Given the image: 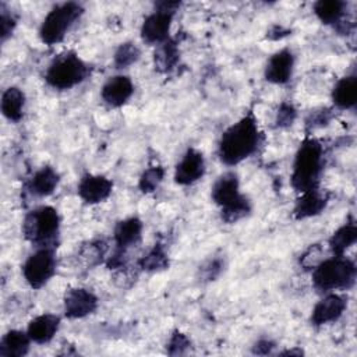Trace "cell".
I'll return each instance as SVG.
<instances>
[{"label": "cell", "instance_id": "obj_1", "mask_svg": "<svg viewBox=\"0 0 357 357\" xmlns=\"http://www.w3.org/2000/svg\"><path fill=\"white\" fill-rule=\"evenodd\" d=\"M261 138L258 119L250 110L222 132L218 156L223 165L236 166L257 152Z\"/></svg>", "mask_w": 357, "mask_h": 357}, {"label": "cell", "instance_id": "obj_2", "mask_svg": "<svg viewBox=\"0 0 357 357\" xmlns=\"http://www.w3.org/2000/svg\"><path fill=\"white\" fill-rule=\"evenodd\" d=\"M324 146L317 138L307 137L298 146L290 174L291 187L300 194L319 187L324 172Z\"/></svg>", "mask_w": 357, "mask_h": 357}, {"label": "cell", "instance_id": "obj_3", "mask_svg": "<svg viewBox=\"0 0 357 357\" xmlns=\"http://www.w3.org/2000/svg\"><path fill=\"white\" fill-rule=\"evenodd\" d=\"M211 198L220 208L222 220L226 223H237L248 216L252 211L251 201L241 192L237 173H222L211 187Z\"/></svg>", "mask_w": 357, "mask_h": 357}, {"label": "cell", "instance_id": "obj_4", "mask_svg": "<svg viewBox=\"0 0 357 357\" xmlns=\"http://www.w3.org/2000/svg\"><path fill=\"white\" fill-rule=\"evenodd\" d=\"M311 276L314 287L321 293L349 290L356 283L357 268L346 255H332L314 266Z\"/></svg>", "mask_w": 357, "mask_h": 357}, {"label": "cell", "instance_id": "obj_5", "mask_svg": "<svg viewBox=\"0 0 357 357\" xmlns=\"http://www.w3.org/2000/svg\"><path fill=\"white\" fill-rule=\"evenodd\" d=\"M60 225L59 211L50 205H40L24 216L21 231L35 247H57Z\"/></svg>", "mask_w": 357, "mask_h": 357}, {"label": "cell", "instance_id": "obj_6", "mask_svg": "<svg viewBox=\"0 0 357 357\" xmlns=\"http://www.w3.org/2000/svg\"><path fill=\"white\" fill-rule=\"evenodd\" d=\"M82 14L84 7L77 1H64L53 6L40 22L39 39L46 46L61 43Z\"/></svg>", "mask_w": 357, "mask_h": 357}, {"label": "cell", "instance_id": "obj_7", "mask_svg": "<svg viewBox=\"0 0 357 357\" xmlns=\"http://www.w3.org/2000/svg\"><path fill=\"white\" fill-rule=\"evenodd\" d=\"M88 75V64L75 52H64L47 66L45 82L56 91H68L84 82Z\"/></svg>", "mask_w": 357, "mask_h": 357}, {"label": "cell", "instance_id": "obj_8", "mask_svg": "<svg viewBox=\"0 0 357 357\" xmlns=\"http://www.w3.org/2000/svg\"><path fill=\"white\" fill-rule=\"evenodd\" d=\"M56 269V247H35L22 264L21 272L29 287L42 289L54 276Z\"/></svg>", "mask_w": 357, "mask_h": 357}, {"label": "cell", "instance_id": "obj_9", "mask_svg": "<svg viewBox=\"0 0 357 357\" xmlns=\"http://www.w3.org/2000/svg\"><path fill=\"white\" fill-rule=\"evenodd\" d=\"M98 296L86 287H71L63 297V310L68 319L86 318L98 310Z\"/></svg>", "mask_w": 357, "mask_h": 357}, {"label": "cell", "instance_id": "obj_10", "mask_svg": "<svg viewBox=\"0 0 357 357\" xmlns=\"http://www.w3.org/2000/svg\"><path fill=\"white\" fill-rule=\"evenodd\" d=\"M347 308V297L337 291L324 293V297L314 305L310 317L312 326L335 324L342 318Z\"/></svg>", "mask_w": 357, "mask_h": 357}, {"label": "cell", "instance_id": "obj_11", "mask_svg": "<svg viewBox=\"0 0 357 357\" xmlns=\"http://www.w3.org/2000/svg\"><path fill=\"white\" fill-rule=\"evenodd\" d=\"M176 13L162 11L155 8L151 14L145 17L141 24L139 35L141 39L148 45H160L170 38V29Z\"/></svg>", "mask_w": 357, "mask_h": 357}, {"label": "cell", "instance_id": "obj_12", "mask_svg": "<svg viewBox=\"0 0 357 357\" xmlns=\"http://www.w3.org/2000/svg\"><path fill=\"white\" fill-rule=\"evenodd\" d=\"M206 163L204 153L197 148H187L174 166L173 178L178 185H191L205 174Z\"/></svg>", "mask_w": 357, "mask_h": 357}, {"label": "cell", "instance_id": "obj_13", "mask_svg": "<svg viewBox=\"0 0 357 357\" xmlns=\"http://www.w3.org/2000/svg\"><path fill=\"white\" fill-rule=\"evenodd\" d=\"M113 185V181L103 174L86 173L78 181L77 194L85 204L96 205L112 195Z\"/></svg>", "mask_w": 357, "mask_h": 357}, {"label": "cell", "instance_id": "obj_14", "mask_svg": "<svg viewBox=\"0 0 357 357\" xmlns=\"http://www.w3.org/2000/svg\"><path fill=\"white\" fill-rule=\"evenodd\" d=\"M294 63H296V57L291 49L283 47L275 52L272 56H269L265 64V68H264L265 79L275 85L287 84L293 77Z\"/></svg>", "mask_w": 357, "mask_h": 357}, {"label": "cell", "instance_id": "obj_15", "mask_svg": "<svg viewBox=\"0 0 357 357\" xmlns=\"http://www.w3.org/2000/svg\"><path fill=\"white\" fill-rule=\"evenodd\" d=\"M134 93V84L128 75L117 74L110 77L100 88L102 100L110 107L124 106Z\"/></svg>", "mask_w": 357, "mask_h": 357}, {"label": "cell", "instance_id": "obj_16", "mask_svg": "<svg viewBox=\"0 0 357 357\" xmlns=\"http://www.w3.org/2000/svg\"><path fill=\"white\" fill-rule=\"evenodd\" d=\"M328 202V194L319 190V187L307 190L304 192H300V197L293 206V216L296 220H305L318 216L325 211Z\"/></svg>", "mask_w": 357, "mask_h": 357}, {"label": "cell", "instance_id": "obj_17", "mask_svg": "<svg viewBox=\"0 0 357 357\" xmlns=\"http://www.w3.org/2000/svg\"><path fill=\"white\" fill-rule=\"evenodd\" d=\"M61 326V318L52 312H43L32 318L26 326L32 343L46 344L54 339Z\"/></svg>", "mask_w": 357, "mask_h": 357}, {"label": "cell", "instance_id": "obj_18", "mask_svg": "<svg viewBox=\"0 0 357 357\" xmlns=\"http://www.w3.org/2000/svg\"><path fill=\"white\" fill-rule=\"evenodd\" d=\"M60 184V174L59 172L49 165H45L33 172L29 177L26 187L31 195L38 198H46L52 195Z\"/></svg>", "mask_w": 357, "mask_h": 357}, {"label": "cell", "instance_id": "obj_19", "mask_svg": "<svg viewBox=\"0 0 357 357\" xmlns=\"http://www.w3.org/2000/svg\"><path fill=\"white\" fill-rule=\"evenodd\" d=\"M144 223L138 216H130L116 223L113 230V241L116 248L127 251L141 241Z\"/></svg>", "mask_w": 357, "mask_h": 357}, {"label": "cell", "instance_id": "obj_20", "mask_svg": "<svg viewBox=\"0 0 357 357\" xmlns=\"http://www.w3.org/2000/svg\"><path fill=\"white\" fill-rule=\"evenodd\" d=\"M335 107L340 110L353 109L357 103V75L347 74L339 78L331 93Z\"/></svg>", "mask_w": 357, "mask_h": 357}, {"label": "cell", "instance_id": "obj_21", "mask_svg": "<svg viewBox=\"0 0 357 357\" xmlns=\"http://www.w3.org/2000/svg\"><path fill=\"white\" fill-rule=\"evenodd\" d=\"M31 337L26 331L10 329L0 339V356L1 357H24L31 347Z\"/></svg>", "mask_w": 357, "mask_h": 357}, {"label": "cell", "instance_id": "obj_22", "mask_svg": "<svg viewBox=\"0 0 357 357\" xmlns=\"http://www.w3.org/2000/svg\"><path fill=\"white\" fill-rule=\"evenodd\" d=\"M25 93L18 86H8L4 89L0 100L3 116L13 123H18L24 117L25 110Z\"/></svg>", "mask_w": 357, "mask_h": 357}, {"label": "cell", "instance_id": "obj_23", "mask_svg": "<svg viewBox=\"0 0 357 357\" xmlns=\"http://www.w3.org/2000/svg\"><path fill=\"white\" fill-rule=\"evenodd\" d=\"M312 13L325 25H340L346 15V3L342 0H318L312 6Z\"/></svg>", "mask_w": 357, "mask_h": 357}, {"label": "cell", "instance_id": "obj_24", "mask_svg": "<svg viewBox=\"0 0 357 357\" xmlns=\"http://www.w3.org/2000/svg\"><path fill=\"white\" fill-rule=\"evenodd\" d=\"M180 61V50L178 43L169 38L166 42L156 46L155 54H153V66L159 73H170L176 68V66Z\"/></svg>", "mask_w": 357, "mask_h": 357}, {"label": "cell", "instance_id": "obj_25", "mask_svg": "<svg viewBox=\"0 0 357 357\" xmlns=\"http://www.w3.org/2000/svg\"><path fill=\"white\" fill-rule=\"evenodd\" d=\"M357 240V226L354 220H347L339 226L328 240L332 255H344Z\"/></svg>", "mask_w": 357, "mask_h": 357}, {"label": "cell", "instance_id": "obj_26", "mask_svg": "<svg viewBox=\"0 0 357 357\" xmlns=\"http://www.w3.org/2000/svg\"><path fill=\"white\" fill-rule=\"evenodd\" d=\"M138 266L145 272H160L169 268V255L162 244H155L146 254H144Z\"/></svg>", "mask_w": 357, "mask_h": 357}, {"label": "cell", "instance_id": "obj_27", "mask_svg": "<svg viewBox=\"0 0 357 357\" xmlns=\"http://www.w3.org/2000/svg\"><path fill=\"white\" fill-rule=\"evenodd\" d=\"M106 251L107 247L103 240H91L81 247L78 257L91 268L99 265L103 259L106 261Z\"/></svg>", "mask_w": 357, "mask_h": 357}, {"label": "cell", "instance_id": "obj_28", "mask_svg": "<svg viewBox=\"0 0 357 357\" xmlns=\"http://www.w3.org/2000/svg\"><path fill=\"white\" fill-rule=\"evenodd\" d=\"M141 57V50L134 42H123L114 52L113 63L116 68H128L130 66L135 64Z\"/></svg>", "mask_w": 357, "mask_h": 357}, {"label": "cell", "instance_id": "obj_29", "mask_svg": "<svg viewBox=\"0 0 357 357\" xmlns=\"http://www.w3.org/2000/svg\"><path fill=\"white\" fill-rule=\"evenodd\" d=\"M163 178H165V169L162 166H159V165L149 166L139 176L138 188L144 194L153 192V191H156L159 188V185L162 184Z\"/></svg>", "mask_w": 357, "mask_h": 357}, {"label": "cell", "instance_id": "obj_30", "mask_svg": "<svg viewBox=\"0 0 357 357\" xmlns=\"http://www.w3.org/2000/svg\"><path fill=\"white\" fill-rule=\"evenodd\" d=\"M18 24L17 15L6 7L4 3L0 6V38L1 42H6L14 32L15 26Z\"/></svg>", "mask_w": 357, "mask_h": 357}, {"label": "cell", "instance_id": "obj_31", "mask_svg": "<svg viewBox=\"0 0 357 357\" xmlns=\"http://www.w3.org/2000/svg\"><path fill=\"white\" fill-rule=\"evenodd\" d=\"M296 117H297V110H296L294 105L289 103V102H282L280 106L278 107L276 117H275L276 127H279V128L290 127L294 123Z\"/></svg>", "mask_w": 357, "mask_h": 357}, {"label": "cell", "instance_id": "obj_32", "mask_svg": "<svg viewBox=\"0 0 357 357\" xmlns=\"http://www.w3.org/2000/svg\"><path fill=\"white\" fill-rule=\"evenodd\" d=\"M191 346V340L187 335H184L180 331H174L167 342V353L172 356L183 354L185 353Z\"/></svg>", "mask_w": 357, "mask_h": 357}, {"label": "cell", "instance_id": "obj_33", "mask_svg": "<svg viewBox=\"0 0 357 357\" xmlns=\"http://www.w3.org/2000/svg\"><path fill=\"white\" fill-rule=\"evenodd\" d=\"M223 266H225V262L222 258H213L205 262V265L199 268V272L205 280H215L222 273Z\"/></svg>", "mask_w": 357, "mask_h": 357}, {"label": "cell", "instance_id": "obj_34", "mask_svg": "<svg viewBox=\"0 0 357 357\" xmlns=\"http://www.w3.org/2000/svg\"><path fill=\"white\" fill-rule=\"evenodd\" d=\"M331 120V113L328 109H321L317 112H312L310 119L307 120L308 124H311L312 127H324L325 124H328Z\"/></svg>", "mask_w": 357, "mask_h": 357}, {"label": "cell", "instance_id": "obj_35", "mask_svg": "<svg viewBox=\"0 0 357 357\" xmlns=\"http://www.w3.org/2000/svg\"><path fill=\"white\" fill-rule=\"evenodd\" d=\"M275 347V342L271 339H259L254 346H252V353L255 354H271Z\"/></svg>", "mask_w": 357, "mask_h": 357}, {"label": "cell", "instance_id": "obj_36", "mask_svg": "<svg viewBox=\"0 0 357 357\" xmlns=\"http://www.w3.org/2000/svg\"><path fill=\"white\" fill-rule=\"evenodd\" d=\"M181 3L180 1H159L155 3V8L162 10V11H169V13H176L180 8Z\"/></svg>", "mask_w": 357, "mask_h": 357}, {"label": "cell", "instance_id": "obj_37", "mask_svg": "<svg viewBox=\"0 0 357 357\" xmlns=\"http://www.w3.org/2000/svg\"><path fill=\"white\" fill-rule=\"evenodd\" d=\"M282 354H303V350H287V351H283Z\"/></svg>", "mask_w": 357, "mask_h": 357}]
</instances>
